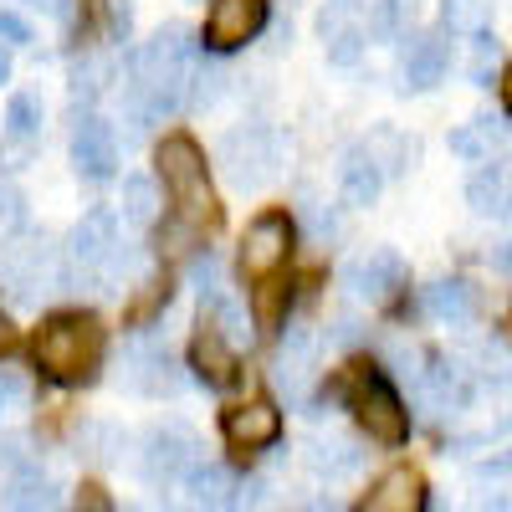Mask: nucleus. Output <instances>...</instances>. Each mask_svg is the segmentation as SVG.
<instances>
[{
  "instance_id": "obj_1",
  "label": "nucleus",
  "mask_w": 512,
  "mask_h": 512,
  "mask_svg": "<svg viewBox=\"0 0 512 512\" xmlns=\"http://www.w3.org/2000/svg\"><path fill=\"white\" fill-rule=\"evenodd\" d=\"M103 323L93 313H52L36 328V364L57 384H88L103 364Z\"/></svg>"
},
{
  "instance_id": "obj_2",
  "label": "nucleus",
  "mask_w": 512,
  "mask_h": 512,
  "mask_svg": "<svg viewBox=\"0 0 512 512\" xmlns=\"http://www.w3.org/2000/svg\"><path fill=\"white\" fill-rule=\"evenodd\" d=\"M154 169L175 200L180 221L195 226V231H216L221 226V205L210 195V180H205V154L190 134H169L159 149H154Z\"/></svg>"
},
{
  "instance_id": "obj_3",
  "label": "nucleus",
  "mask_w": 512,
  "mask_h": 512,
  "mask_svg": "<svg viewBox=\"0 0 512 512\" xmlns=\"http://www.w3.org/2000/svg\"><path fill=\"white\" fill-rule=\"evenodd\" d=\"M354 415H359V425L369 431V441H379V446H405V436H410V410H405V400H400V390L384 374H374V369H359L354 374Z\"/></svg>"
},
{
  "instance_id": "obj_4",
  "label": "nucleus",
  "mask_w": 512,
  "mask_h": 512,
  "mask_svg": "<svg viewBox=\"0 0 512 512\" xmlns=\"http://www.w3.org/2000/svg\"><path fill=\"white\" fill-rule=\"evenodd\" d=\"M292 256V216L287 210H262L246 236H241V277L246 282H262V277H277Z\"/></svg>"
},
{
  "instance_id": "obj_5",
  "label": "nucleus",
  "mask_w": 512,
  "mask_h": 512,
  "mask_svg": "<svg viewBox=\"0 0 512 512\" xmlns=\"http://www.w3.org/2000/svg\"><path fill=\"white\" fill-rule=\"evenodd\" d=\"M0 272H6V287L21 297V303H36V297L67 287V272H62V262H57V251H52L47 236L11 246V251H6V267H0Z\"/></svg>"
},
{
  "instance_id": "obj_6",
  "label": "nucleus",
  "mask_w": 512,
  "mask_h": 512,
  "mask_svg": "<svg viewBox=\"0 0 512 512\" xmlns=\"http://www.w3.org/2000/svg\"><path fill=\"white\" fill-rule=\"evenodd\" d=\"M216 164L231 175V185L256 190L277 169V144H272L267 128H231V134L221 139V149H216Z\"/></svg>"
},
{
  "instance_id": "obj_7",
  "label": "nucleus",
  "mask_w": 512,
  "mask_h": 512,
  "mask_svg": "<svg viewBox=\"0 0 512 512\" xmlns=\"http://www.w3.org/2000/svg\"><path fill=\"white\" fill-rule=\"evenodd\" d=\"M267 16H272L267 0H210L205 47H210V52H236V47H246L251 36H262Z\"/></svg>"
},
{
  "instance_id": "obj_8",
  "label": "nucleus",
  "mask_w": 512,
  "mask_h": 512,
  "mask_svg": "<svg viewBox=\"0 0 512 512\" xmlns=\"http://www.w3.org/2000/svg\"><path fill=\"white\" fill-rule=\"evenodd\" d=\"M221 436L236 446V451H267L282 441V410L272 400H246V405H231L221 415Z\"/></svg>"
},
{
  "instance_id": "obj_9",
  "label": "nucleus",
  "mask_w": 512,
  "mask_h": 512,
  "mask_svg": "<svg viewBox=\"0 0 512 512\" xmlns=\"http://www.w3.org/2000/svg\"><path fill=\"white\" fill-rule=\"evenodd\" d=\"M72 164H77V175H88V180H113L118 175V139H113V128L98 113L77 118V128H72Z\"/></svg>"
},
{
  "instance_id": "obj_10",
  "label": "nucleus",
  "mask_w": 512,
  "mask_h": 512,
  "mask_svg": "<svg viewBox=\"0 0 512 512\" xmlns=\"http://www.w3.org/2000/svg\"><path fill=\"white\" fill-rule=\"evenodd\" d=\"M195 466V436L185 425H154L144 436V477L149 482H175Z\"/></svg>"
},
{
  "instance_id": "obj_11",
  "label": "nucleus",
  "mask_w": 512,
  "mask_h": 512,
  "mask_svg": "<svg viewBox=\"0 0 512 512\" xmlns=\"http://www.w3.org/2000/svg\"><path fill=\"white\" fill-rule=\"evenodd\" d=\"M405 282H410V267H405V256L390 251V246H374L369 256H359V262L349 267V287L359 297H369V303H390Z\"/></svg>"
},
{
  "instance_id": "obj_12",
  "label": "nucleus",
  "mask_w": 512,
  "mask_h": 512,
  "mask_svg": "<svg viewBox=\"0 0 512 512\" xmlns=\"http://www.w3.org/2000/svg\"><path fill=\"white\" fill-rule=\"evenodd\" d=\"M318 31H323L328 62H338V67H354V62L364 57V41H369V31H364V21H359V6H354V0H328L323 16H318Z\"/></svg>"
},
{
  "instance_id": "obj_13",
  "label": "nucleus",
  "mask_w": 512,
  "mask_h": 512,
  "mask_svg": "<svg viewBox=\"0 0 512 512\" xmlns=\"http://www.w3.org/2000/svg\"><path fill=\"white\" fill-rule=\"evenodd\" d=\"M113 251H118V216L108 205H93L72 231V256L82 272H103L113 262Z\"/></svg>"
},
{
  "instance_id": "obj_14",
  "label": "nucleus",
  "mask_w": 512,
  "mask_h": 512,
  "mask_svg": "<svg viewBox=\"0 0 512 512\" xmlns=\"http://www.w3.org/2000/svg\"><path fill=\"white\" fill-rule=\"evenodd\" d=\"M190 364H195V374L210 384V390H226V384H236V374H241V359L231 349V338L216 323H205V318H200V333L190 344Z\"/></svg>"
},
{
  "instance_id": "obj_15",
  "label": "nucleus",
  "mask_w": 512,
  "mask_h": 512,
  "mask_svg": "<svg viewBox=\"0 0 512 512\" xmlns=\"http://www.w3.org/2000/svg\"><path fill=\"white\" fill-rule=\"evenodd\" d=\"M446 67H451V41L441 31H420L405 41V88H415V93L436 88Z\"/></svg>"
},
{
  "instance_id": "obj_16",
  "label": "nucleus",
  "mask_w": 512,
  "mask_h": 512,
  "mask_svg": "<svg viewBox=\"0 0 512 512\" xmlns=\"http://www.w3.org/2000/svg\"><path fill=\"white\" fill-rule=\"evenodd\" d=\"M359 512H425V482H420V472H410V466L384 472L369 487V497L359 502Z\"/></svg>"
},
{
  "instance_id": "obj_17",
  "label": "nucleus",
  "mask_w": 512,
  "mask_h": 512,
  "mask_svg": "<svg viewBox=\"0 0 512 512\" xmlns=\"http://www.w3.org/2000/svg\"><path fill=\"white\" fill-rule=\"evenodd\" d=\"M425 308H431V318L461 328V323H472V318H477V287H472V282H461V277L431 282V287H425Z\"/></svg>"
},
{
  "instance_id": "obj_18",
  "label": "nucleus",
  "mask_w": 512,
  "mask_h": 512,
  "mask_svg": "<svg viewBox=\"0 0 512 512\" xmlns=\"http://www.w3.org/2000/svg\"><path fill=\"white\" fill-rule=\"evenodd\" d=\"M338 185H344V200H349V205H374V200H379V185H384L374 149H364V144L349 149V154H344V169H338Z\"/></svg>"
},
{
  "instance_id": "obj_19",
  "label": "nucleus",
  "mask_w": 512,
  "mask_h": 512,
  "mask_svg": "<svg viewBox=\"0 0 512 512\" xmlns=\"http://www.w3.org/2000/svg\"><path fill=\"white\" fill-rule=\"evenodd\" d=\"M466 205L477 210V216H507V164L502 159H492V164H482L477 175H472V185H466Z\"/></svg>"
},
{
  "instance_id": "obj_20",
  "label": "nucleus",
  "mask_w": 512,
  "mask_h": 512,
  "mask_svg": "<svg viewBox=\"0 0 512 512\" xmlns=\"http://www.w3.org/2000/svg\"><path fill=\"white\" fill-rule=\"evenodd\" d=\"M425 395H431L441 410H461L466 400H472V384H466L461 364H451V359L431 354V369H425Z\"/></svg>"
},
{
  "instance_id": "obj_21",
  "label": "nucleus",
  "mask_w": 512,
  "mask_h": 512,
  "mask_svg": "<svg viewBox=\"0 0 512 512\" xmlns=\"http://www.w3.org/2000/svg\"><path fill=\"white\" fill-rule=\"evenodd\" d=\"M52 502H57V492L41 472H16L6 482V492H0V507L6 512H52Z\"/></svg>"
},
{
  "instance_id": "obj_22",
  "label": "nucleus",
  "mask_w": 512,
  "mask_h": 512,
  "mask_svg": "<svg viewBox=\"0 0 512 512\" xmlns=\"http://www.w3.org/2000/svg\"><path fill=\"white\" fill-rule=\"evenodd\" d=\"M502 139H507V118H477V123L456 128L451 149H456L461 159H492V144L502 149Z\"/></svg>"
},
{
  "instance_id": "obj_23",
  "label": "nucleus",
  "mask_w": 512,
  "mask_h": 512,
  "mask_svg": "<svg viewBox=\"0 0 512 512\" xmlns=\"http://www.w3.org/2000/svg\"><path fill=\"white\" fill-rule=\"evenodd\" d=\"M185 487H190V502L200 512H221L226 497H231V477L221 472V466H200V461L185 472Z\"/></svg>"
},
{
  "instance_id": "obj_24",
  "label": "nucleus",
  "mask_w": 512,
  "mask_h": 512,
  "mask_svg": "<svg viewBox=\"0 0 512 512\" xmlns=\"http://www.w3.org/2000/svg\"><path fill=\"white\" fill-rule=\"evenodd\" d=\"M154 216H159L154 180L128 175V180H123V221H134V226H154Z\"/></svg>"
},
{
  "instance_id": "obj_25",
  "label": "nucleus",
  "mask_w": 512,
  "mask_h": 512,
  "mask_svg": "<svg viewBox=\"0 0 512 512\" xmlns=\"http://www.w3.org/2000/svg\"><path fill=\"white\" fill-rule=\"evenodd\" d=\"M251 313H256V323L262 328H277L282 323V313H287V282H282V272L277 277H262L251 287Z\"/></svg>"
},
{
  "instance_id": "obj_26",
  "label": "nucleus",
  "mask_w": 512,
  "mask_h": 512,
  "mask_svg": "<svg viewBox=\"0 0 512 512\" xmlns=\"http://www.w3.org/2000/svg\"><path fill=\"white\" fill-rule=\"evenodd\" d=\"M313 472H323L328 482L354 477V472H359V451H354V446H344V441H333V446H313Z\"/></svg>"
},
{
  "instance_id": "obj_27",
  "label": "nucleus",
  "mask_w": 512,
  "mask_h": 512,
  "mask_svg": "<svg viewBox=\"0 0 512 512\" xmlns=\"http://www.w3.org/2000/svg\"><path fill=\"white\" fill-rule=\"evenodd\" d=\"M410 21H415V0H374V21H369L364 31H374V36H400Z\"/></svg>"
},
{
  "instance_id": "obj_28",
  "label": "nucleus",
  "mask_w": 512,
  "mask_h": 512,
  "mask_svg": "<svg viewBox=\"0 0 512 512\" xmlns=\"http://www.w3.org/2000/svg\"><path fill=\"white\" fill-rule=\"evenodd\" d=\"M108 82H113V57H88V62H77V72H72V93L77 98H98Z\"/></svg>"
},
{
  "instance_id": "obj_29",
  "label": "nucleus",
  "mask_w": 512,
  "mask_h": 512,
  "mask_svg": "<svg viewBox=\"0 0 512 512\" xmlns=\"http://www.w3.org/2000/svg\"><path fill=\"white\" fill-rule=\"evenodd\" d=\"M6 123H11L16 139H31L36 128H41V98L36 93H16L11 108H6Z\"/></svg>"
},
{
  "instance_id": "obj_30",
  "label": "nucleus",
  "mask_w": 512,
  "mask_h": 512,
  "mask_svg": "<svg viewBox=\"0 0 512 512\" xmlns=\"http://www.w3.org/2000/svg\"><path fill=\"white\" fill-rule=\"evenodd\" d=\"M487 6H492V0H446L441 16H446V26H451V31H482Z\"/></svg>"
},
{
  "instance_id": "obj_31",
  "label": "nucleus",
  "mask_w": 512,
  "mask_h": 512,
  "mask_svg": "<svg viewBox=\"0 0 512 512\" xmlns=\"http://www.w3.org/2000/svg\"><path fill=\"white\" fill-rule=\"evenodd\" d=\"M26 221V200L16 185H0V236H11L16 226Z\"/></svg>"
},
{
  "instance_id": "obj_32",
  "label": "nucleus",
  "mask_w": 512,
  "mask_h": 512,
  "mask_svg": "<svg viewBox=\"0 0 512 512\" xmlns=\"http://www.w3.org/2000/svg\"><path fill=\"white\" fill-rule=\"evenodd\" d=\"M159 308H169V282H154V292H149V297H139V303L128 308V323H149Z\"/></svg>"
},
{
  "instance_id": "obj_33",
  "label": "nucleus",
  "mask_w": 512,
  "mask_h": 512,
  "mask_svg": "<svg viewBox=\"0 0 512 512\" xmlns=\"http://www.w3.org/2000/svg\"><path fill=\"white\" fill-rule=\"evenodd\" d=\"M72 512H113V497L98 482H82L77 497H72Z\"/></svg>"
},
{
  "instance_id": "obj_34",
  "label": "nucleus",
  "mask_w": 512,
  "mask_h": 512,
  "mask_svg": "<svg viewBox=\"0 0 512 512\" xmlns=\"http://www.w3.org/2000/svg\"><path fill=\"white\" fill-rule=\"evenodd\" d=\"M262 502H267V482H246V487H236V492L226 497L231 512H256Z\"/></svg>"
},
{
  "instance_id": "obj_35",
  "label": "nucleus",
  "mask_w": 512,
  "mask_h": 512,
  "mask_svg": "<svg viewBox=\"0 0 512 512\" xmlns=\"http://www.w3.org/2000/svg\"><path fill=\"white\" fill-rule=\"evenodd\" d=\"M0 41H6V47H26L31 26H26L21 16H11V11H0Z\"/></svg>"
},
{
  "instance_id": "obj_36",
  "label": "nucleus",
  "mask_w": 512,
  "mask_h": 512,
  "mask_svg": "<svg viewBox=\"0 0 512 512\" xmlns=\"http://www.w3.org/2000/svg\"><path fill=\"white\" fill-rule=\"evenodd\" d=\"M108 26H113V36L128 41V31H134V11H128L123 0H113V6H108Z\"/></svg>"
},
{
  "instance_id": "obj_37",
  "label": "nucleus",
  "mask_w": 512,
  "mask_h": 512,
  "mask_svg": "<svg viewBox=\"0 0 512 512\" xmlns=\"http://www.w3.org/2000/svg\"><path fill=\"white\" fill-rule=\"evenodd\" d=\"M11 344H16V338H11V323L0 318V349H11Z\"/></svg>"
},
{
  "instance_id": "obj_38",
  "label": "nucleus",
  "mask_w": 512,
  "mask_h": 512,
  "mask_svg": "<svg viewBox=\"0 0 512 512\" xmlns=\"http://www.w3.org/2000/svg\"><path fill=\"white\" fill-rule=\"evenodd\" d=\"M6 77H11V57H6V52H0V82H6Z\"/></svg>"
}]
</instances>
